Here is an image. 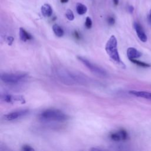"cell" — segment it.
Segmentation results:
<instances>
[{
    "label": "cell",
    "mask_w": 151,
    "mask_h": 151,
    "mask_svg": "<svg viewBox=\"0 0 151 151\" xmlns=\"http://www.w3.org/2000/svg\"><path fill=\"white\" fill-rule=\"evenodd\" d=\"M55 71L58 79L67 86H73L77 83L83 84L87 80L83 76L71 72L62 67L57 68Z\"/></svg>",
    "instance_id": "6da1fadb"
},
{
    "label": "cell",
    "mask_w": 151,
    "mask_h": 151,
    "mask_svg": "<svg viewBox=\"0 0 151 151\" xmlns=\"http://www.w3.org/2000/svg\"><path fill=\"white\" fill-rule=\"evenodd\" d=\"M105 50L110 58L118 64H123L120 59L117 50V41L116 37L111 35L105 45Z\"/></svg>",
    "instance_id": "7a4b0ae2"
},
{
    "label": "cell",
    "mask_w": 151,
    "mask_h": 151,
    "mask_svg": "<svg viewBox=\"0 0 151 151\" xmlns=\"http://www.w3.org/2000/svg\"><path fill=\"white\" fill-rule=\"evenodd\" d=\"M40 117L43 120L63 122L68 119V116L63 111L57 109H47L40 114Z\"/></svg>",
    "instance_id": "3957f363"
},
{
    "label": "cell",
    "mask_w": 151,
    "mask_h": 151,
    "mask_svg": "<svg viewBox=\"0 0 151 151\" xmlns=\"http://www.w3.org/2000/svg\"><path fill=\"white\" fill-rule=\"evenodd\" d=\"M77 59L94 74L102 77L106 76L107 72L104 69L92 63L87 58L81 56H77Z\"/></svg>",
    "instance_id": "277c9868"
},
{
    "label": "cell",
    "mask_w": 151,
    "mask_h": 151,
    "mask_svg": "<svg viewBox=\"0 0 151 151\" xmlns=\"http://www.w3.org/2000/svg\"><path fill=\"white\" fill-rule=\"evenodd\" d=\"M27 76L24 73H3L1 75V80L8 84H16L22 81Z\"/></svg>",
    "instance_id": "5b68a950"
},
{
    "label": "cell",
    "mask_w": 151,
    "mask_h": 151,
    "mask_svg": "<svg viewBox=\"0 0 151 151\" xmlns=\"http://www.w3.org/2000/svg\"><path fill=\"white\" fill-rule=\"evenodd\" d=\"M29 110L28 109H24V110H17L14 111L11 113H9L6 114H5L4 116V118L6 120L11 121L15 119H17L19 117H23L29 113Z\"/></svg>",
    "instance_id": "8992f818"
},
{
    "label": "cell",
    "mask_w": 151,
    "mask_h": 151,
    "mask_svg": "<svg viewBox=\"0 0 151 151\" xmlns=\"http://www.w3.org/2000/svg\"><path fill=\"white\" fill-rule=\"evenodd\" d=\"M110 138L114 141L126 140L128 138V134L125 130L120 129L118 132L111 133Z\"/></svg>",
    "instance_id": "52a82bcc"
},
{
    "label": "cell",
    "mask_w": 151,
    "mask_h": 151,
    "mask_svg": "<svg viewBox=\"0 0 151 151\" xmlns=\"http://www.w3.org/2000/svg\"><path fill=\"white\" fill-rule=\"evenodd\" d=\"M134 26V28L136 32L137 35L138 37V38L140 39V40L143 42H146L147 41V36L145 32V31H143V28L142 27V26L137 22H134L133 24Z\"/></svg>",
    "instance_id": "ba28073f"
},
{
    "label": "cell",
    "mask_w": 151,
    "mask_h": 151,
    "mask_svg": "<svg viewBox=\"0 0 151 151\" xmlns=\"http://www.w3.org/2000/svg\"><path fill=\"white\" fill-rule=\"evenodd\" d=\"M142 53L133 47H129L127 50V56L130 60L136 59L140 57Z\"/></svg>",
    "instance_id": "9c48e42d"
},
{
    "label": "cell",
    "mask_w": 151,
    "mask_h": 151,
    "mask_svg": "<svg viewBox=\"0 0 151 151\" xmlns=\"http://www.w3.org/2000/svg\"><path fill=\"white\" fill-rule=\"evenodd\" d=\"M129 93L133 96L145 98L151 100V93L145 91H137V90H131L129 91Z\"/></svg>",
    "instance_id": "30bf717a"
},
{
    "label": "cell",
    "mask_w": 151,
    "mask_h": 151,
    "mask_svg": "<svg viewBox=\"0 0 151 151\" xmlns=\"http://www.w3.org/2000/svg\"><path fill=\"white\" fill-rule=\"evenodd\" d=\"M42 15L45 17H50L52 14V9L49 4H45L41 8Z\"/></svg>",
    "instance_id": "8fae6325"
},
{
    "label": "cell",
    "mask_w": 151,
    "mask_h": 151,
    "mask_svg": "<svg viewBox=\"0 0 151 151\" xmlns=\"http://www.w3.org/2000/svg\"><path fill=\"white\" fill-rule=\"evenodd\" d=\"M19 38H20L21 40L24 42H26V41L30 40L32 38V37L31 36V35L29 33H28L23 28H19Z\"/></svg>",
    "instance_id": "7c38bea8"
},
{
    "label": "cell",
    "mask_w": 151,
    "mask_h": 151,
    "mask_svg": "<svg viewBox=\"0 0 151 151\" xmlns=\"http://www.w3.org/2000/svg\"><path fill=\"white\" fill-rule=\"evenodd\" d=\"M52 30L55 35L58 37H61L63 36L64 32L63 28L57 24H54L52 26Z\"/></svg>",
    "instance_id": "4fadbf2b"
},
{
    "label": "cell",
    "mask_w": 151,
    "mask_h": 151,
    "mask_svg": "<svg viewBox=\"0 0 151 151\" xmlns=\"http://www.w3.org/2000/svg\"><path fill=\"white\" fill-rule=\"evenodd\" d=\"M87 8L86 5L81 3H77L76 5V11L79 15H84L86 13Z\"/></svg>",
    "instance_id": "5bb4252c"
},
{
    "label": "cell",
    "mask_w": 151,
    "mask_h": 151,
    "mask_svg": "<svg viewBox=\"0 0 151 151\" xmlns=\"http://www.w3.org/2000/svg\"><path fill=\"white\" fill-rule=\"evenodd\" d=\"M130 61L132 63H134V64H136V65H139L140 67H149L150 66V64H147L146 63L141 61L137 60L136 59L130 60Z\"/></svg>",
    "instance_id": "9a60e30c"
},
{
    "label": "cell",
    "mask_w": 151,
    "mask_h": 151,
    "mask_svg": "<svg viewBox=\"0 0 151 151\" xmlns=\"http://www.w3.org/2000/svg\"><path fill=\"white\" fill-rule=\"evenodd\" d=\"M2 99L4 101L8 103H11L13 100H15V97L8 94H4L3 96H2Z\"/></svg>",
    "instance_id": "2e32d148"
},
{
    "label": "cell",
    "mask_w": 151,
    "mask_h": 151,
    "mask_svg": "<svg viewBox=\"0 0 151 151\" xmlns=\"http://www.w3.org/2000/svg\"><path fill=\"white\" fill-rule=\"evenodd\" d=\"M65 16L66 18L69 20V21H73L74 19V15L73 12V11L71 9H67L65 12Z\"/></svg>",
    "instance_id": "e0dca14e"
},
{
    "label": "cell",
    "mask_w": 151,
    "mask_h": 151,
    "mask_svg": "<svg viewBox=\"0 0 151 151\" xmlns=\"http://www.w3.org/2000/svg\"><path fill=\"white\" fill-rule=\"evenodd\" d=\"M85 26L87 29H90L92 27V21L91 19V18L88 17H87L86 19V21H85Z\"/></svg>",
    "instance_id": "ac0fdd59"
},
{
    "label": "cell",
    "mask_w": 151,
    "mask_h": 151,
    "mask_svg": "<svg viewBox=\"0 0 151 151\" xmlns=\"http://www.w3.org/2000/svg\"><path fill=\"white\" fill-rule=\"evenodd\" d=\"M22 150L24 151H33L34 149L29 145H24L22 147Z\"/></svg>",
    "instance_id": "d6986e66"
},
{
    "label": "cell",
    "mask_w": 151,
    "mask_h": 151,
    "mask_svg": "<svg viewBox=\"0 0 151 151\" xmlns=\"http://www.w3.org/2000/svg\"><path fill=\"white\" fill-rule=\"evenodd\" d=\"M107 21L108 24L109 25H113L115 23V19L113 17H109L107 18Z\"/></svg>",
    "instance_id": "ffe728a7"
},
{
    "label": "cell",
    "mask_w": 151,
    "mask_h": 151,
    "mask_svg": "<svg viewBox=\"0 0 151 151\" xmlns=\"http://www.w3.org/2000/svg\"><path fill=\"white\" fill-rule=\"evenodd\" d=\"M14 41V38L12 37H8L7 38V40H6V42H8V45H11L12 44V42Z\"/></svg>",
    "instance_id": "44dd1931"
},
{
    "label": "cell",
    "mask_w": 151,
    "mask_h": 151,
    "mask_svg": "<svg viewBox=\"0 0 151 151\" xmlns=\"http://www.w3.org/2000/svg\"><path fill=\"white\" fill-rule=\"evenodd\" d=\"M128 11H129V12H130V13H133V11H134V7L133 6H132V5H130V6H128Z\"/></svg>",
    "instance_id": "7402d4cb"
},
{
    "label": "cell",
    "mask_w": 151,
    "mask_h": 151,
    "mask_svg": "<svg viewBox=\"0 0 151 151\" xmlns=\"http://www.w3.org/2000/svg\"><path fill=\"white\" fill-rule=\"evenodd\" d=\"M148 20H149V23L151 24V11H150V13H149V16H148Z\"/></svg>",
    "instance_id": "603a6c76"
},
{
    "label": "cell",
    "mask_w": 151,
    "mask_h": 151,
    "mask_svg": "<svg viewBox=\"0 0 151 151\" xmlns=\"http://www.w3.org/2000/svg\"><path fill=\"white\" fill-rule=\"evenodd\" d=\"M113 2L115 5H117L119 4V0H113Z\"/></svg>",
    "instance_id": "cb8c5ba5"
},
{
    "label": "cell",
    "mask_w": 151,
    "mask_h": 151,
    "mask_svg": "<svg viewBox=\"0 0 151 151\" xmlns=\"http://www.w3.org/2000/svg\"><path fill=\"white\" fill-rule=\"evenodd\" d=\"M69 0H60V2L63 4H64V3H67L68 2Z\"/></svg>",
    "instance_id": "d4e9b609"
}]
</instances>
